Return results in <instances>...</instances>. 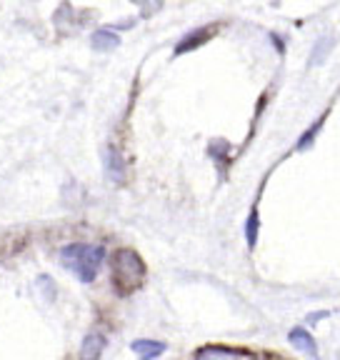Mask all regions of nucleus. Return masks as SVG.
Wrapping results in <instances>:
<instances>
[{"instance_id":"9b49d317","label":"nucleus","mask_w":340,"mask_h":360,"mask_svg":"<svg viewBox=\"0 0 340 360\" xmlns=\"http://www.w3.org/2000/svg\"><path fill=\"white\" fill-rule=\"evenodd\" d=\"M320 128H323V118H318L316 123H313V126L308 128V130H305L303 135H300V140H298V150H305V148H308V145L313 143V138H316V135H318V130H320Z\"/></svg>"},{"instance_id":"1a4fd4ad","label":"nucleus","mask_w":340,"mask_h":360,"mask_svg":"<svg viewBox=\"0 0 340 360\" xmlns=\"http://www.w3.org/2000/svg\"><path fill=\"white\" fill-rule=\"evenodd\" d=\"M90 40H93V48L96 50H113L120 45V36H115L113 30H96Z\"/></svg>"},{"instance_id":"6e6552de","label":"nucleus","mask_w":340,"mask_h":360,"mask_svg":"<svg viewBox=\"0 0 340 360\" xmlns=\"http://www.w3.org/2000/svg\"><path fill=\"white\" fill-rule=\"evenodd\" d=\"M131 348L140 360H153V358H158V355L165 353V345L158 340H133Z\"/></svg>"},{"instance_id":"f8f14e48","label":"nucleus","mask_w":340,"mask_h":360,"mask_svg":"<svg viewBox=\"0 0 340 360\" xmlns=\"http://www.w3.org/2000/svg\"><path fill=\"white\" fill-rule=\"evenodd\" d=\"M270 360H286V358H270Z\"/></svg>"},{"instance_id":"39448f33","label":"nucleus","mask_w":340,"mask_h":360,"mask_svg":"<svg viewBox=\"0 0 340 360\" xmlns=\"http://www.w3.org/2000/svg\"><path fill=\"white\" fill-rule=\"evenodd\" d=\"M213 36V28H198V30H193V33H188V36L183 38V40L175 45V55H180V53H188V50H193V48H198V45H203L208 38Z\"/></svg>"},{"instance_id":"f257e3e1","label":"nucleus","mask_w":340,"mask_h":360,"mask_svg":"<svg viewBox=\"0 0 340 360\" xmlns=\"http://www.w3.org/2000/svg\"><path fill=\"white\" fill-rule=\"evenodd\" d=\"M60 258L80 283H93L105 260V248L93 246V243H71L60 250Z\"/></svg>"},{"instance_id":"7ed1b4c3","label":"nucleus","mask_w":340,"mask_h":360,"mask_svg":"<svg viewBox=\"0 0 340 360\" xmlns=\"http://www.w3.org/2000/svg\"><path fill=\"white\" fill-rule=\"evenodd\" d=\"M103 168H105V175L110 183H123L126 180V163H123V156H120V150L113 148V145H108L103 150Z\"/></svg>"},{"instance_id":"f03ea898","label":"nucleus","mask_w":340,"mask_h":360,"mask_svg":"<svg viewBox=\"0 0 340 360\" xmlns=\"http://www.w3.org/2000/svg\"><path fill=\"white\" fill-rule=\"evenodd\" d=\"M145 278V265L135 250L123 248L113 255V280L120 293H133Z\"/></svg>"},{"instance_id":"0eeeda50","label":"nucleus","mask_w":340,"mask_h":360,"mask_svg":"<svg viewBox=\"0 0 340 360\" xmlns=\"http://www.w3.org/2000/svg\"><path fill=\"white\" fill-rule=\"evenodd\" d=\"M288 338H290V343L298 350H303V353H308V355H313V358H318V345H316V340H313V336L308 333V330L293 328L290 336H288Z\"/></svg>"},{"instance_id":"423d86ee","label":"nucleus","mask_w":340,"mask_h":360,"mask_svg":"<svg viewBox=\"0 0 340 360\" xmlns=\"http://www.w3.org/2000/svg\"><path fill=\"white\" fill-rule=\"evenodd\" d=\"M103 348H105V338H103L101 333H88L85 340H83V345H80V358L98 360L103 353Z\"/></svg>"},{"instance_id":"9d476101","label":"nucleus","mask_w":340,"mask_h":360,"mask_svg":"<svg viewBox=\"0 0 340 360\" xmlns=\"http://www.w3.org/2000/svg\"><path fill=\"white\" fill-rule=\"evenodd\" d=\"M258 208L251 210V216H248V223H245V238H248V246L256 248V240H258Z\"/></svg>"},{"instance_id":"20e7f679","label":"nucleus","mask_w":340,"mask_h":360,"mask_svg":"<svg viewBox=\"0 0 340 360\" xmlns=\"http://www.w3.org/2000/svg\"><path fill=\"white\" fill-rule=\"evenodd\" d=\"M195 360H253L243 350L223 348V345H205L195 353Z\"/></svg>"}]
</instances>
